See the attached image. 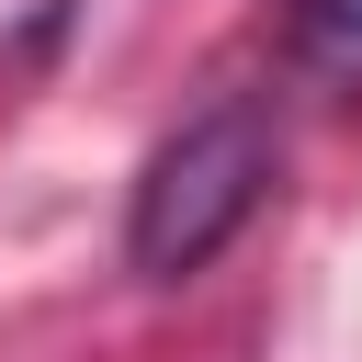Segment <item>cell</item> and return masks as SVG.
<instances>
[{
  "instance_id": "6da1fadb",
  "label": "cell",
  "mask_w": 362,
  "mask_h": 362,
  "mask_svg": "<svg viewBox=\"0 0 362 362\" xmlns=\"http://www.w3.org/2000/svg\"><path fill=\"white\" fill-rule=\"evenodd\" d=\"M272 192V113L238 90V102H204L147 170H136V204H124V260L147 283H181L204 272Z\"/></svg>"
},
{
  "instance_id": "7a4b0ae2",
  "label": "cell",
  "mask_w": 362,
  "mask_h": 362,
  "mask_svg": "<svg viewBox=\"0 0 362 362\" xmlns=\"http://www.w3.org/2000/svg\"><path fill=\"white\" fill-rule=\"evenodd\" d=\"M294 68L362 79V0H294Z\"/></svg>"
}]
</instances>
